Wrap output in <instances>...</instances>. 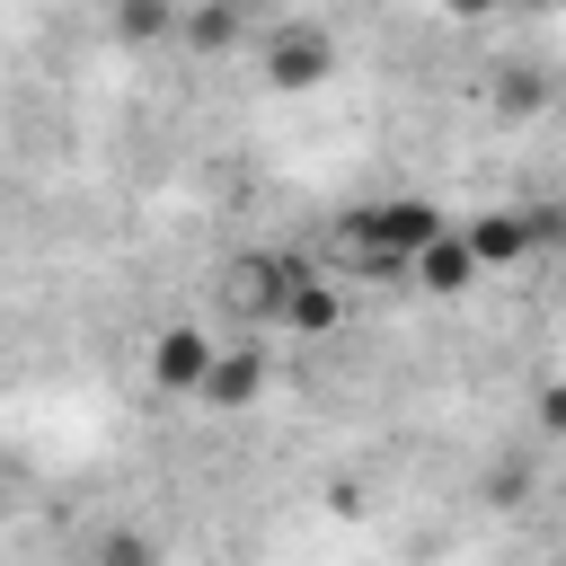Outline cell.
I'll return each mask as SVG.
<instances>
[{"instance_id": "8992f818", "label": "cell", "mask_w": 566, "mask_h": 566, "mask_svg": "<svg viewBox=\"0 0 566 566\" xmlns=\"http://www.w3.org/2000/svg\"><path fill=\"white\" fill-rule=\"evenodd\" d=\"M407 274H416V283H424L433 301H460V292H478V283H486V265L469 256L460 221H451V230H433V239H424V248L407 256Z\"/></svg>"}, {"instance_id": "277c9868", "label": "cell", "mask_w": 566, "mask_h": 566, "mask_svg": "<svg viewBox=\"0 0 566 566\" xmlns=\"http://www.w3.org/2000/svg\"><path fill=\"white\" fill-rule=\"evenodd\" d=\"M460 239H469V256H478L486 274H513V265L539 256V212H531V203H486V212L460 221Z\"/></svg>"}, {"instance_id": "9c48e42d", "label": "cell", "mask_w": 566, "mask_h": 566, "mask_svg": "<svg viewBox=\"0 0 566 566\" xmlns=\"http://www.w3.org/2000/svg\"><path fill=\"white\" fill-rule=\"evenodd\" d=\"M177 18H186V0H124V9H115V35H124V44H159Z\"/></svg>"}, {"instance_id": "ba28073f", "label": "cell", "mask_w": 566, "mask_h": 566, "mask_svg": "<svg viewBox=\"0 0 566 566\" xmlns=\"http://www.w3.org/2000/svg\"><path fill=\"white\" fill-rule=\"evenodd\" d=\"M177 27H186L195 53H230V44H239V0H186Z\"/></svg>"}, {"instance_id": "5b68a950", "label": "cell", "mask_w": 566, "mask_h": 566, "mask_svg": "<svg viewBox=\"0 0 566 566\" xmlns=\"http://www.w3.org/2000/svg\"><path fill=\"white\" fill-rule=\"evenodd\" d=\"M195 398H203V407H221V416H239V407H256V398H265V327H248L239 345H221Z\"/></svg>"}, {"instance_id": "30bf717a", "label": "cell", "mask_w": 566, "mask_h": 566, "mask_svg": "<svg viewBox=\"0 0 566 566\" xmlns=\"http://www.w3.org/2000/svg\"><path fill=\"white\" fill-rule=\"evenodd\" d=\"M539 424H548V433H566V380H548V389H539Z\"/></svg>"}, {"instance_id": "3957f363", "label": "cell", "mask_w": 566, "mask_h": 566, "mask_svg": "<svg viewBox=\"0 0 566 566\" xmlns=\"http://www.w3.org/2000/svg\"><path fill=\"white\" fill-rule=\"evenodd\" d=\"M212 354H221V336H212V327H195V318H168V327L142 345V371H150V389H168V398H195V389H203V371H212Z\"/></svg>"}, {"instance_id": "52a82bcc", "label": "cell", "mask_w": 566, "mask_h": 566, "mask_svg": "<svg viewBox=\"0 0 566 566\" xmlns=\"http://www.w3.org/2000/svg\"><path fill=\"white\" fill-rule=\"evenodd\" d=\"M274 327H283V336H336V327H345V283L310 265V274H301V283L283 292V310H274Z\"/></svg>"}, {"instance_id": "6da1fadb", "label": "cell", "mask_w": 566, "mask_h": 566, "mask_svg": "<svg viewBox=\"0 0 566 566\" xmlns=\"http://www.w3.org/2000/svg\"><path fill=\"white\" fill-rule=\"evenodd\" d=\"M433 230H451L433 195H371V203L336 212V248H345L363 274H407V256H416Z\"/></svg>"}, {"instance_id": "7a4b0ae2", "label": "cell", "mask_w": 566, "mask_h": 566, "mask_svg": "<svg viewBox=\"0 0 566 566\" xmlns=\"http://www.w3.org/2000/svg\"><path fill=\"white\" fill-rule=\"evenodd\" d=\"M327 80H336V35L310 27V18H283V27L265 35V88L310 97V88H327Z\"/></svg>"}]
</instances>
